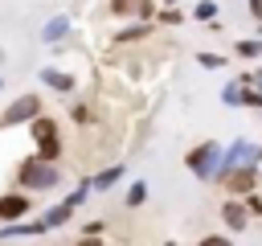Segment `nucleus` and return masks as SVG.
I'll return each mask as SVG.
<instances>
[{"label": "nucleus", "mask_w": 262, "mask_h": 246, "mask_svg": "<svg viewBox=\"0 0 262 246\" xmlns=\"http://www.w3.org/2000/svg\"><path fill=\"white\" fill-rule=\"evenodd\" d=\"M246 209H250V213H262V197L250 193V197H246Z\"/></svg>", "instance_id": "4468645a"}, {"label": "nucleus", "mask_w": 262, "mask_h": 246, "mask_svg": "<svg viewBox=\"0 0 262 246\" xmlns=\"http://www.w3.org/2000/svg\"><path fill=\"white\" fill-rule=\"evenodd\" d=\"M45 82H49L53 90H70V86H74V82H70L66 74H57V70H45Z\"/></svg>", "instance_id": "9d476101"}, {"label": "nucleus", "mask_w": 262, "mask_h": 246, "mask_svg": "<svg viewBox=\"0 0 262 246\" xmlns=\"http://www.w3.org/2000/svg\"><path fill=\"white\" fill-rule=\"evenodd\" d=\"M221 217H225V225H229V230H246L250 209H246L242 201H225V205H221Z\"/></svg>", "instance_id": "0eeeda50"}, {"label": "nucleus", "mask_w": 262, "mask_h": 246, "mask_svg": "<svg viewBox=\"0 0 262 246\" xmlns=\"http://www.w3.org/2000/svg\"><path fill=\"white\" fill-rule=\"evenodd\" d=\"M221 180H225V189L229 193H254V184H258V168H225L221 172Z\"/></svg>", "instance_id": "20e7f679"}, {"label": "nucleus", "mask_w": 262, "mask_h": 246, "mask_svg": "<svg viewBox=\"0 0 262 246\" xmlns=\"http://www.w3.org/2000/svg\"><path fill=\"white\" fill-rule=\"evenodd\" d=\"M61 29H66V20H61V16H57V20H53V25H49V33H45V37H49V41H53V37H61Z\"/></svg>", "instance_id": "2eb2a0df"}, {"label": "nucleus", "mask_w": 262, "mask_h": 246, "mask_svg": "<svg viewBox=\"0 0 262 246\" xmlns=\"http://www.w3.org/2000/svg\"><path fill=\"white\" fill-rule=\"evenodd\" d=\"M143 197H147V184H143V180H135V184H131V193H127V205H139Z\"/></svg>", "instance_id": "9b49d317"}, {"label": "nucleus", "mask_w": 262, "mask_h": 246, "mask_svg": "<svg viewBox=\"0 0 262 246\" xmlns=\"http://www.w3.org/2000/svg\"><path fill=\"white\" fill-rule=\"evenodd\" d=\"M29 193H4L0 197V225H8V221H16V217H25L29 213Z\"/></svg>", "instance_id": "39448f33"}, {"label": "nucleus", "mask_w": 262, "mask_h": 246, "mask_svg": "<svg viewBox=\"0 0 262 246\" xmlns=\"http://www.w3.org/2000/svg\"><path fill=\"white\" fill-rule=\"evenodd\" d=\"M33 139L41 148V160H57V123L53 119H33Z\"/></svg>", "instance_id": "7ed1b4c3"}, {"label": "nucleus", "mask_w": 262, "mask_h": 246, "mask_svg": "<svg viewBox=\"0 0 262 246\" xmlns=\"http://www.w3.org/2000/svg\"><path fill=\"white\" fill-rule=\"evenodd\" d=\"M78 246H102V242H98V238H82Z\"/></svg>", "instance_id": "dca6fc26"}, {"label": "nucleus", "mask_w": 262, "mask_h": 246, "mask_svg": "<svg viewBox=\"0 0 262 246\" xmlns=\"http://www.w3.org/2000/svg\"><path fill=\"white\" fill-rule=\"evenodd\" d=\"M16 176H20V184H25V189H53V184H57V168H53L49 160H41V156L25 160Z\"/></svg>", "instance_id": "f257e3e1"}, {"label": "nucleus", "mask_w": 262, "mask_h": 246, "mask_svg": "<svg viewBox=\"0 0 262 246\" xmlns=\"http://www.w3.org/2000/svg\"><path fill=\"white\" fill-rule=\"evenodd\" d=\"M115 180H119V168H106L102 176H94V184H98V189H106V184H115Z\"/></svg>", "instance_id": "ddd939ff"}, {"label": "nucleus", "mask_w": 262, "mask_h": 246, "mask_svg": "<svg viewBox=\"0 0 262 246\" xmlns=\"http://www.w3.org/2000/svg\"><path fill=\"white\" fill-rule=\"evenodd\" d=\"M70 213H74V205L66 201V205H53V209H49L41 221H45V230H53V225H66V221H70Z\"/></svg>", "instance_id": "1a4fd4ad"}, {"label": "nucleus", "mask_w": 262, "mask_h": 246, "mask_svg": "<svg viewBox=\"0 0 262 246\" xmlns=\"http://www.w3.org/2000/svg\"><path fill=\"white\" fill-rule=\"evenodd\" d=\"M196 246H233V242H229L225 234H205V238H201Z\"/></svg>", "instance_id": "f8f14e48"}, {"label": "nucleus", "mask_w": 262, "mask_h": 246, "mask_svg": "<svg viewBox=\"0 0 262 246\" xmlns=\"http://www.w3.org/2000/svg\"><path fill=\"white\" fill-rule=\"evenodd\" d=\"M213 160H217V144H201V148H192L188 152V168L196 172V176H213Z\"/></svg>", "instance_id": "423d86ee"}, {"label": "nucleus", "mask_w": 262, "mask_h": 246, "mask_svg": "<svg viewBox=\"0 0 262 246\" xmlns=\"http://www.w3.org/2000/svg\"><path fill=\"white\" fill-rule=\"evenodd\" d=\"M37 111H41V98L37 94H20L4 115H0V127H16V123H33L37 119Z\"/></svg>", "instance_id": "f03ea898"}, {"label": "nucleus", "mask_w": 262, "mask_h": 246, "mask_svg": "<svg viewBox=\"0 0 262 246\" xmlns=\"http://www.w3.org/2000/svg\"><path fill=\"white\" fill-rule=\"evenodd\" d=\"M111 8H115L119 16H143V12L151 8V0H111Z\"/></svg>", "instance_id": "6e6552de"}, {"label": "nucleus", "mask_w": 262, "mask_h": 246, "mask_svg": "<svg viewBox=\"0 0 262 246\" xmlns=\"http://www.w3.org/2000/svg\"><path fill=\"white\" fill-rule=\"evenodd\" d=\"M0 86H4V82H0Z\"/></svg>", "instance_id": "f3484780"}]
</instances>
